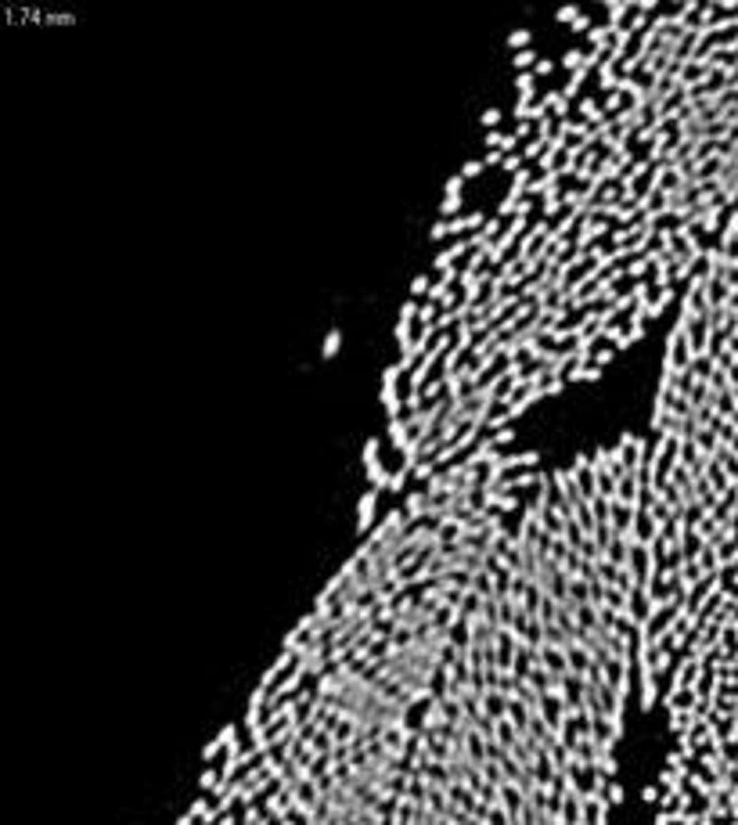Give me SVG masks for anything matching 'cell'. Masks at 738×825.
I'll use <instances>...</instances> for the list:
<instances>
[{
	"mask_svg": "<svg viewBox=\"0 0 738 825\" xmlns=\"http://www.w3.org/2000/svg\"><path fill=\"white\" fill-rule=\"evenodd\" d=\"M428 292H433V278H428V274H418L414 285H411V299H421V296H428Z\"/></svg>",
	"mask_w": 738,
	"mask_h": 825,
	"instance_id": "4",
	"label": "cell"
},
{
	"mask_svg": "<svg viewBox=\"0 0 738 825\" xmlns=\"http://www.w3.org/2000/svg\"><path fill=\"white\" fill-rule=\"evenodd\" d=\"M663 710L673 768L720 825H738V566L673 663Z\"/></svg>",
	"mask_w": 738,
	"mask_h": 825,
	"instance_id": "1",
	"label": "cell"
},
{
	"mask_svg": "<svg viewBox=\"0 0 738 825\" xmlns=\"http://www.w3.org/2000/svg\"><path fill=\"white\" fill-rule=\"evenodd\" d=\"M508 44H511L515 51H526V44H530V29H515V33L508 37Z\"/></svg>",
	"mask_w": 738,
	"mask_h": 825,
	"instance_id": "6",
	"label": "cell"
},
{
	"mask_svg": "<svg viewBox=\"0 0 738 825\" xmlns=\"http://www.w3.org/2000/svg\"><path fill=\"white\" fill-rule=\"evenodd\" d=\"M375 505H378V486H371V491H364V498H360V534H367L371 530V512H375Z\"/></svg>",
	"mask_w": 738,
	"mask_h": 825,
	"instance_id": "2",
	"label": "cell"
},
{
	"mask_svg": "<svg viewBox=\"0 0 738 825\" xmlns=\"http://www.w3.org/2000/svg\"><path fill=\"white\" fill-rule=\"evenodd\" d=\"M490 440H494V447L504 454V447L515 440V429H511V425H508V429H497V433H490Z\"/></svg>",
	"mask_w": 738,
	"mask_h": 825,
	"instance_id": "5",
	"label": "cell"
},
{
	"mask_svg": "<svg viewBox=\"0 0 738 825\" xmlns=\"http://www.w3.org/2000/svg\"><path fill=\"white\" fill-rule=\"evenodd\" d=\"M551 73H555V62H551V58H540L537 69H533V76H551Z\"/></svg>",
	"mask_w": 738,
	"mask_h": 825,
	"instance_id": "8",
	"label": "cell"
},
{
	"mask_svg": "<svg viewBox=\"0 0 738 825\" xmlns=\"http://www.w3.org/2000/svg\"><path fill=\"white\" fill-rule=\"evenodd\" d=\"M335 350H339V332H331V335H328V343H324V357H331Z\"/></svg>",
	"mask_w": 738,
	"mask_h": 825,
	"instance_id": "9",
	"label": "cell"
},
{
	"mask_svg": "<svg viewBox=\"0 0 738 825\" xmlns=\"http://www.w3.org/2000/svg\"><path fill=\"white\" fill-rule=\"evenodd\" d=\"M511 62H515V69H522V73H526L530 65L537 69V62H540V58H537V51H533V47H526V51H518V54L511 58Z\"/></svg>",
	"mask_w": 738,
	"mask_h": 825,
	"instance_id": "3",
	"label": "cell"
},
{
	"mask_svg": "<svg viewBox=\"0 0 738 825\" xmlns=\"http://www.w3.org/2000/svg\"><path fill=\"white\" fill-rule=\"evenodd\" d=\"M501 123V108H490V112H483V127H490V130H494Z\"/></svg>",
	"mask_w": 738,
	"mask_h": 825,
	"instance_id": "7",
	"label": "cell"
}]
</instances>
